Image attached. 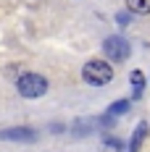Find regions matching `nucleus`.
<instances>
[{"label": "nucleus", "instance_id": "obj_3", "mask_svg": "<svg viewBox=\"0 0 150 152\" xmlns=\"http://www.w3.org/2000/svg\"><path fill=\"white\" fill-rule=\"evenodd\" d=\"M103 53L108 61L113 63H124L129 55H132V47H129V42L124 39V37H108L103 42Z\"/></svg>", "mask_w": 150, "mask_h": 152}, {"label": "nucleus", "instance_id": "obj_2", "mask_svg": "<svg viewBox=\"0 0 150 152\" xmlns=\"http://www.w3.org/2000/svg\"><path fill=\"white\" fill-rule=\"evenodd\" d=\"M16 89L21 97H27V100H34V97H42L47 92V79L40 74H24L18 81H16Z\"/></svg>", "mask_w": 150, "mask_h": 152}, {"label": "nucleus", "instance_id": "obj_7", "mask_svg": "<svg viewBox=\"0 0 150 152\" xmlns=\"http://www.w3.org/2000/svg\"><path fill=\"white\" fill-rule=\"evenodd\" d=\"M100 121H95V118H84V121H76L74 123V134L76 137H87L92 134V126H98Z\"/></svg>", "mask_w": 150, "mask_h": 152}, {"label": "nucleus", "instance_id": "obj_6", "mask_svg": "<svg viewBox=\"0 0 150 152\" xmlns=\"http://www.w3.org/2000/svg\"><path fill=\"white\" fill-rule=\"evenodd\" d=\"M126 8H129V13L148 16L150 13V0H126Z\"/></svg>", "mask_w": 150, "mask_h": 152}, {"label": "nucleus", "instance_id": "obj_10", "mask_svg": "<svg viewBox=\"0 0 150 152\" xmlns=\"http://www.w3.org/2000/svg\"><path fill=\"white\" fill-rule=\"evenodd\" d=\"M126 110H129V100H119V102H113V105L108 107L111 115H124Z\"/></svg>", "mask_w": 150, "mask_h": 152}, {"label": "nucleus", "instance_id": "obj_5", "mask_svg": "<svg viewBox=\"0 0 150 152\" xmlns=\"http://www.w3.org/2000/svg\"><path fill=\"white\" fill-rule=\"evenodd\" d=\"M145 137H148V123H137L134 134H132V144H129V152H140V147H142V142H145Z\"/></svg>", "mask_w": 150, "mask_h": 152}, {"label": "nucleus", "instance_id": "obj_8", "mask_svg": "<svg viewBox=\"0 0 150 152\" xmlns=\"http://www.w3.org/2000/svg\"><path fill=\"white\" fill-rule=\"evenodd\" d=\"M103 150H105V152H124V142L105 134V137H103Z\"/></svg>", "mask_w": 150, "mask_h": 152}, {"label": "nucleus", "instance_id": "obj_4", "mask_svg": "<svg viewBox=\"0 0 150 152\" xmlns=\"http://www.w3.org/2000/svg\"><path fill=\"white\" fill-rule=\"evenodd\" d=\"M0 139L3 142H37V131L29 129V126H18V129H5V131H0Z\"/></svg>", "mask_w": 150, "mask_h": 152}, {"label": "nucleus", "instance_id": "obj_1", "mask_svg": "<svg viewBox=\"0 0 150 152\" xmlns=\"http://www.w3.org/2000/svg\"><path fill=\"white\" fill-rule=\"evenodd\" d=\"M82 76H84V81L92 84V87H103V84H108L113 79V68H111L108 61H90V63H84Z\"/></svg>", "mask_w": 150, "mask_h": 152}, {"label": "nucleus", "instance_id": "obj_11", "mask_svg": "<svg viewBox=\"0 0 150 152\" xmlns=\"http://www.w3.org/2000/svg\"><path fill=\"white\" fill-rule=\"evenodd\" d=\"M129 18H132V13H116V21H119L121 26H126V24H129Z\"/></svg>", "mask_w": 150, "mask_h": 152}, {"label": "nucleus", "instance_id": "obj_9", "mask_svg": "<svg viewBox=\"0 0 150 152\" xmlns=\"http://www.w3.org/2000/svg\"><path fill=\"white\" fill-rule=\"evenodd\" d=\"M132 87H134V100H140L142 97V89H145V76L140 74V71L132 74Z\"/></svg>", "mask_w": 150, "mask_h": 152}]
</instances>
